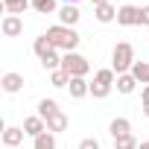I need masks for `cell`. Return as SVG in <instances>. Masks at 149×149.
<instances>
[{"instance_id":"6da1fadb","label":"cell","mask_w":149,"mask_h":149,"mask_svg":"<svg viewBox=\"0 0 149 149\" xmlns=\"http://www.w3.org/2000/svg\"><path fill=\"white\" fill-rule=\"evenodd\" d=\"M44 35L50 38V44H53L58 53H76V47H79V41H82L76 29H73V26H64V24L50 26Z\"/></svg>"},{"instance_id":"7a4b0ae2","label":"cell","mask_w":149,"mask_h":149,"mask_svg":"<svg viewBox=\"0 0 149 149\" xmlns=\"http://www.w3.org/2000/svg\"><path fill=\"white\" fill-rule=\"evenodd\" d=\"M132 64H134V47L129 41H120L114 47V53H111V70L120 76V73H129L132 70Z\"/></svg>"},{"instance_id":"3957f363","label":"cell","mask_w":149,"mask_h":149,"mask_svg":"<svg viewBox=\"0 0 149 149\" xmlns=\"http://www.w3.org/2000/svg\"><path fill=\"white\" fill-rule=\"evenodd\" d=\"M114 82H117V73H114L111 67L97 70V76H94V82H91V97H94V100H105V97L111 94Z\"/></svg>"},{"instance_id":"277c9868","label":"cell","mask_w":149,"mask_h":149,"mask_svg":"<svg viewBox=\"0 0 149 149\" xmlns=\"http://www.w3.org/2000/svg\"><path fill=\"white\" fill-rule=\"evenodd\" d=\"M61 70L67 73L70 79H73V76H88L91 64H88V58L79 56V53H64V56H61Z\"/></svg>"},{"instance_id":"5b68a950","label":"cell","mask_w":149,"mask_h":149,"mask_svg":"<svg viewBox=\"0 0 149 149\" xmlns=\"http://www.w3.org/2000/svg\"><path fill=\"white\" fill-rule=\"evenodd\" d=\"M117 24L120 26H140V6H132V3L120 6L117 9Z\"/></svg>"},{"instance_id":"8992f818","label":"cell","mask_w":149,"mask_h":149,"mask_svg":"<svg viewBox=\"0 0 149 149\" xmlns=\"http://www.w3.org/2000/svg\"><path fill=\"white\" fill-rule=\"evenodd\" d=\"M24 132L35 140L38 134H44V132H50V129H47V120H44L41 114H32V117H26V120H24Z\"/></svg>"},{"instance_id":"52a82bcc","label":"cell","mask_w":149,"mask_h":149,"mask_svg":"<svg viewBox=\"0 0 149 149\" xmlns=\"http://www.w3.org/2000/svg\"><path fill=\"white\" fill-rule=\"evenodd\" d=\"M0 29H3L6 38H18V35L24 32V21H21V15H6L3 24H0Z\"/></svg>"},{"instance_id":"ba28073f","label":"cell","mask_w":149,"mask_h":149,"mask_svg":"<svg viewBox=\"0 0 149 149\" xmlns=\"http://www.w3.org/2000/svg\"><path fill=\"white\" fill-rule=\"evenodd\" d=\"M67 91H70V97H73V100H82V97H88V94H91V82H85V76H73V79H70V85H67Z\"/></svg>"},{"instance_id":"9c48e42d","label":"cell","mask_w":149,"mask_h":149,"mask_svg":"<svg viewBox=\"0 0 149 149\" xmlns=\"http://www.w3.org/2000/svg\"><path fill=\"white\" fill-rule=\"evenodd\" d=\"M79 18H82V12L73 6V3H64L61 9H58V21L64 24V26H73V24H79Z\"/></svg>"},{"instance_id":"30bf717a","label":"cell","mask_w":149,"mask_h":149,"mask_svg":"<svg viewBox=\"0 0 149 149\" xmlns=\"http://www.w3.org/2000/svg\"><path fill=\"white\" fill-rule=\"evenodd\" d=\"M108 132H111V137H114V140H120V137L132 134V123H129L126 117H114V120H111V126H108Z\"/></svg>"},{"instance_id":"8fae6325","label":"cell","mask_w":149,"mask_h":149,"mask_svg":"<svg viewBox=\"0 0 149 149\" xmlns=\"http://www.w3.org/2000/svg\"><path fill=\"white\" fill-rule=\"evenodd\" d=\"M0 85H3V91H6V94H18V91L24 88V76H21V73H3Z\"/></svg>"},{"instance_id":"7c38bea8","label":"cell","mask_w":149,"mask_h":149,"mask_svg":"<svg viewBox=\"0 0 149 149\" xmlns=\"http://www.w3.org/2000/svg\"><path fill=\"white\" fill-rule=\"evenodd\" d=\"M32 50H35V56H38L41 61H44V58H47L50 53H56V47L50 44V38H47V35H38V38L32 41Z\"/></svg>"},{"instance_id":"4fadbf2b","label":"cell","mask_w":149,"mask_h":149,"mask_svg":"<svg viewBox=\"0 0 149 149\" xmlns=\"http://www.w3.org/2000/svg\"><path fill=\"white\" fill-rule=\"evenodd\" d=\"M47 129H50L53 134H58V132H67V114H64V111H56V114H50V117H47Z\"/></svg>"},{"instance_id":"5bb4252c","label":"cell","mask_w":149,"mask_h":149,"mask_svg":"<svg viewBox=\"0 0 149 149\" xmlns=\"http://www.w3.org/2000/svg\"><path fill=\"white\" fill-rule=\"evenodd\" d=\"M24 134H26L24 129H18V126H6V132H3V143L18 149V146H21V140H24Z\"/></svg>"},{"instance_id":"9a60e30c","label":"cell","mask_w":149,"mask_h":149,"mask_svg":"<svg viewBox=\"0 0 149 149\" xmlns=\"http://www.w3.org/2000/svg\"><path fill=\"white\" fill-rule=\"evenodd\" d=\"M32 6V0H3V12L6 15H24Z\"/></svg>"},{"instance_id":"2e32d148","label":"cell","mask_w":149,"mask_h":149,"mask_svg":"<svg viewBox=\"0 0 149 149\" xmlns=\"http://www.w3.org/2000/svg\"><path fill=\"white\" fill-rule=\"evenodd\" d=\"M129 73H132V76H134L140 85H149V61H134Z\"/></svg>"},{"instance_id":"e0dca14e","label":"cell","mask_w":149,"mask_h":149,"mask_svg":"<svg viewBox=\"0 0 149 149\" xmlns=\"http://www.w3.org/2000/svg\"><path fill=\"white\" fill-rule=\"evenodd\" d=\"M94 15H97V21H100V24H111V21H117V9H114L111 3L97 6V9H94Z\"/></svg>"},{"instance_id":"ac0fdd59","label":"cell","mask_w":149,"mask_h":149,"mask_svg":"<svg viewBox=\"0 0 149 149\" xmlns=\"http://www.w3.org/2000/svg\"><path fill=\"white\" fill-rule=\"evenodd\" d=\"M137 88V79L132 76V73H120V76H117V91L120 94H132Z\"/></svg>"},{"instance_id":"d6986e66","label":"cell","mask_w":149,"mask_h":149,"mask_svg":"<svg viewBox=\"0 0 149 149\" xmlns=\"http://www.w3.org/2000/svg\"><path fill=\"white\" fill-rule=\"evenodd\" d=\"M32 149H56V137H53V132L38 134V137L32 140Z\"/></svg>"},{"instance_id":"ffe728a7","label":"cell","mask_w":149,"mask_h":149,"mask_svg":"<svg viewBox=\"0 0 149 149\" xmlns=\"http://www.w3.org/2000/svg\"><path fill=\"white\" fill-rule=\"evenodd\" d=\"M50 85H53V88H67V85H70V76L58 67V70H53V73H50Z\"/></svg>"},{"instance_id":"44dd1931","label":"cell","mask_w":149,"mask_h":149,"mask_svg":"<svg viewBox=\"0 0 149 149\" xmlns=\"http://www.w3.org/2000/svg\"><path fill=\"white\" fill-rule=\"evenodd\" d=\"M56 111H61V108H58V102H56V100H41V102H38V114H41V117H44V120H47V117H50V114H56Z\"/></svg>"},{"instance_id":"7402d4cb","label":"cell","mask_w":149,"mask_h":149,"mask_svg":"<svg viewBox=\"0 0 149 149\" xmlns=\"http://www.w3.org/2000/svg\"><path fill=\"white\" fill-rule=\"evenodd\" d=\"M32 9L38 15H53L56 12V0H32Z\"/></svg>"},{"instance_id":"603a6c76","label":"cell","mask_w":149,"mask_h":149,"mask_svg":"<svg viewBox=\"0 0 149 149\" xmlns=\"http://www.w3.org/2000/svg\"><path fill=\"white\" fill-rule=\"evenodd\" d=\"M140 143H137V137L134 134H126V137H120V140H114V149H137Z\"/></svg>"},{"instance_id":"cb8c5ba5","label":"cell","mask_w":149,"mask_h":149,"mask_svg":"<svg viewBox=\"0 0 149 149\" xmlns=\"http://www.w3.org/2000/svg\"><path fill=\"white\" fill-rule=\"evenodd\" d=\"M140 108H143V114L149 117V85L143 88V94H140Z\"/></svg>"},{"instance_id":"d4e9b609","label":"cell","mask_w":149,"mask_h":149,"mask_svg":"<svg viewBox=\"0 0 149 149\" xmlns=\"http://www.w3.org/2000/svg\"><path fill=\"white\" fill-rule=\"evenodd\" d=\"M79 149H100V140H94V137H85V140L79 143Z\"/></svg>"},{"instance_id":"484cf974","label":"cell","mask_w":149,"mask_h":149,"mask_svg":"<svg viewBox=\"0 0 149 149\" xmlns=\"http://www.w3.org/2000/svg\"><path fill=\"white\" fill-rule=\"evenodd\" d=\"M140 26H149V6L140 9Z\"/></svg>"},{"instance_id":"4316f807","label":"cell","mask_w":149,"mask_h":149,"mask_svg":"<svg viewBox=\"0 0 149 149\" xmlns=\"http://www.w3.org/2000/svg\"><path fill=\"white\" fill-rule=\"evenodd\" d=\"M91 3H94V9H97V6H105V3H111V0H91Z\"/></svg>"},{"instance_id":"83f0119b","label":"cell","mask_w":149,"mask_h":149,"mask_svg":"<svg viewBox=\"0 0 149 149\" xmlns=\"http://www.w3.org/2000/svg\"><path fill=\"white\" fill-rule=\"evenodd\" d=\"M137 149H149V140H143V143H140V146H137Z\"/></svg>"},{"instance_id":"f1b7e54d","label":"cell","mask_w":149,"mask_h":149,"mask_svg":"<svg viewBox=\"0 0 149 149\" xmlns=\"http://www.w3.org/2000/svg\"><path fill=\"white\" fill-rule=\"evenodd\" d=\"M64 3H73V6H76V3H79V0H64Z\"/></svg>"},{"instance_id":"f546056e","label":"cell","mask_w":149,"mask_h":149,"mask_svg":"<svg viewBox=\"0 0 149 149\" xmlns=\"http://www.w3.org/2000/svg\"><path fill=\"white\" fill-rule=\"evenodd\" d=\"M6 149H15V146H6Z\"/></svg>"}]
</instances>
